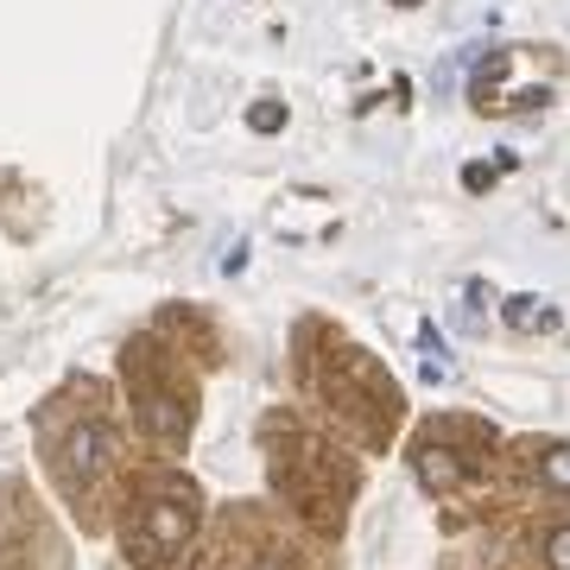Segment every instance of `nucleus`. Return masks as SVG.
Returning <instances> with one entry per match:
<instances>
[{
    "label": "nucleus",
    "instance_id": "nucleus-1",
    "mask_svg": "<svg viewBox=\"0 0 570 570\" xmlns=\"http://www.w3.org/2000/svg\"><path fill=\"white\" fill-rule=\"evenodd\" d=\"M266 450V482L285 501L292 527L311 532L317 546H336L348 527V508L362 494V463L343 450V438L324 425H311L305 412H273L261 425Z\"/></svg>",
    "mask_w": 570,
    "mask_h": 570
},
{
    "label": "nucleus",
    "instance_id": "nucleus-2",
    "mask_svg": "<svg viewBox=\"0 0 570 570\" xmlns=\"http://www.w3.org/2000/svg\"><path fill=\"white\" fill-rule=\"evenodd\" d=\"M39 450L63 508L77 513L82 527H102L108 508H121L127 444H121V425H115V406H108V393L96 381L70 387L63 400H51L39 412Z\"/></svg>",
    "mask_w": 570,
    "mask_h": 570
},
{
    "label": "nucleus",
    "instance_id": "nucleus-3",
    "mask_svg": "<svg viewBox=\"0 0 570 570\" xmlns=\"http://www.w3.org/2000/svg\"><path fill=\"white\" fill-rule=\"evenodd\" d=\"M305 393L317 400V412H324L330 425H336V438H348L362 456H381L400 438V425H406V393H400V381L367 348L343 343V336H330L324 355L305 362Z\"/></svg>",
    "mask_w": 570,
    "mask_h": 570
},
{
    "label": "nucleus",
    "instance_id": "nucleus-4",
    "mask_svg": "<svg viewBox=\"0 0 570 570\" xmlns=\"http://www.w3.org/2000/svg\"><path fill=\"white\" fill-rule=\"evenodd\" d=\"M121 508H127L121 551H127V564H140V570L178 564L190 551V539H197V527H204V494L178 469H146L140 482L121 489Z\"/></svg>",
    "mask_w": 570,
    "mask_h": 570
},
{
    "label": "nucleus",
    "instance_id": "nucleus-5",
    "mask_svg": "<svg viewBox=\"0 0 570 570\" xmlns=\"http://www.w3.org/2000/svg\"><path fill=\"white\" fill-rule=\"evenodd\" d=\"M412 475L419 489L438 494V501H463L482 482H494L501 469V431L489 419H469V412H431L425 425L412 431Z\"/></svg>",
    "mask_w": 570,
    "mask_h": 570
},
{
    "label": "nucleus",
    "instance_id": "nucleus-6",
    "mask_svg": "<svg viewBox=\"0 0 570 570\" xmlns=\"http://www.w3.org/2000/svg\"><path fill=\"white\" fill-rule=\"evenodd\" d=\"M127 393H134V425L159 456H178L197 431V381L159 367L153 348H127Z\"/></svg>",
    "mask_w": 570,
    "mask_h": 570
},
{
    "label": "nucleus",
    "instance_id": "nucleus-7",
    "mask_svg": "<svg viewBox=\"0 0 570 570\" xmlns=\"http://www.w3.org/2000/svg\"><path fill=\"white\" fill-rule=\"evenodd\" d=\"M209 570H311L298 532L279 513H266L261 501H242L235 513H223L216 546H209Z\"/></svg>",
    "mask_w": 570,
    "mask_h": 570
},
{
    "label": "nucleus",
    "instance_id": "nucleus-8",
    "mask_svg": "<svg viewBox=\"0 0 570 570\" xmlns=\"http://www.w3.org/2000/svg\"><path fill=\"white\" fill-rule=\"evenodd\" d=\"M494 482L513 501H570V438H520V444H508Z\"/></svg>",
    "mask_w": 570,
    "mask_h": 570
},
{
    "label": "nucleus",
    "instance_id": "nucleus-9",
    "mask_svg": "<svg viewBox=\"0 0 570 570\" xmlns=\"http://www.w3.org/2000/svg\"><path fill=\"white\" fill-rule=\"evenodd\" d=\"M508 324L532 336V330H551V324H558V311H551V298H532V292H527V298H508Z\"/></svg>",
    "mask_w": 570,
    "mask_h": 570
},
{
    "label": "nucleus",
    "instance_id": "nucleus-10",
    "mask_svg": "<svg viewBox=\"0 0 570 570\" xmlns=\"http://www.w3.org/2000/svg\"><path fill=\"white\" fill-rule=\"evenodd\" d=\"M279 121H285L279 108H254V127H261V134H273V127H279Z\"/></svg>",
    "mask_w": 570,
    "mask_h": 570
},
{
    "label": "nucleus",
    "instance_id": "nucleus-11",
    "mask_svg": "<svg viewBox=\"0 0 570 570\" xmlns=\"http://www.w3.org/2000/svg\"><path fill=\"white\" fill-rule=\"evenodd\" d=\"M400 7H419V0H400Z\"/></svg>",
    "mask_w": 570,
    "mask_h": 570
}]
</instances>
